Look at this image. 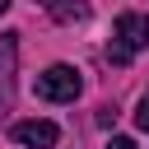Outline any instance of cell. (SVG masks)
<instances>
[{
	"mask_svg": "<svg viewBox=\"0 0 149 149\" xmlns=\"http://www.w3.org/2000/svg\"><path fill=\"white\" fill-rule=\"evenodd\" d=\"M79 88H84V79L74 65H47L37 74V98H47V102H74Z\"/></svg>",
	"mask_w": 149,
	"mask_h": 149,
	"instance_id": "1",
	"label": "cell"
},
{
	"mask_svg": "<svg viewBox=\"0 0 149 149\" xmlns=\"http://www.w3.org/2000/svg\"><path fill=\"white\" fill-rule=\"evenodd\" d=\"M112 42L126 47L130 56L144 51V47H149V14H121V19L112 23Z\"/></svg>",
	"mask_w": 149,
	"mask_h": 149,
	"instance_id": "2",
	"label": "cell"
},
{
	"mask_svg": "<svg viewBox=\"0 0 149 149\" xmlns=\"http://www.w3.org/2000/svg\"><path fill=\"white\" fill-rule=\"evenodd\" d=\"M14 61H19V42H14V33H5L0 37V116L14 102Z\"/></svg>",
	"mask_w": 149,
	"mask_h": 149,
	"instance_id": "3",
	"label": "cell"
},
{
	"mask_svg": "<svg viewBox=\"0 0 149 149\" xmlns=\"http://www.w3.org/2000/svg\"><path fill=\"white\" fill-rule=\"evenodd\" d=\"M14 140L23 149H51L61 140V130H56V121H19L14 126Z\"/></svg>",
	"mask_w": 149,
	"mask_h": 149,
	"instance_id": "4",
	"label": "cell"
},
{
	"mask_svg": "<svg viewBox=\"0 0 149 149\" xmlns=\"http://www.w3.org/2000/svg\"><path fill=\"white\" fill-rule=\"evenodd\" d=\"M51 19H61V23H74V19H84V0H37Z\"/></svg>",
	"mask_w": 149,
	"mask_h": 149,
	"instance_id": "5",
	"label": "cell"
},
{
	"mask_svg": "<svg viewBox=\"0 0 149 149\" xmlns=\"http://www.w3.org/2000/svg\"><path fill=\"white\" fill-rule=\"evenodd\" d=\"M135 121H140V130H149V93L140 98V107H135Z\"/></svg>",
	"mask_w": 149,
	"mask_h": 149,
	"instance_id": "6",
	"label": "cell"
},
{
	"mask_svg": "<svg viewBox=\"0 0 149 149\" xmlns=\"http://www.w3.org/2000/svg\"><path fill=\"white\" fill-rule=\"evenodd\" d=\"M107 149H135V140H126V135H116V140H112Z\"/></svg>",
	"mask_w": 149,
	"mask_h": 149,
	"instance_id": "7",
	"label": "cell"
},
{
	"mask_svg": "<svg viewBox=\"0 0 149 149\" xmlns=\"http://www.w3.org/2000/svg\"><path fill=\"white\" fill-rule=\"evenodd\" d=\"M5 9H9V0H0V14H5Z\"/></svg>",
	"mask_w": 149,
	"mask_h": 149,
	"instance_id": "8",
	"label": "cell"
}]
</instances>
